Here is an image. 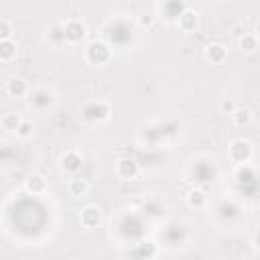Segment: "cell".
Masks as SVG:
<instances>
[{
	"mask_svg": "<svg viewBox=\"0 0 260 260\" xmlns=\"http://www.w3.org/2000/svg\"><path fill=\"white\" fill-rule=\"evenodd\" d=\"M110 55H112V51L104 41H91L85 47V59L91 65H104L106 61H110Z\"/></svg>",
	"mask_w": 260,
	"mask_h": 260,
	"instance_id": "1",
	"label": "cell"
},
{
	"mask_svg": "<svg viewBox=\"0 0 260 260\" xmlns=\"http://www.w3.org/2000/svg\"><path fill=\"white\" fill-rule=\"evenodd\" d=\"M85 32H87V26H85V22H81L79 18H71V20H67V22L63 24V39L69 41V43L81 41V39L85 37Z\"/></svg>",
	"mask_w": 260,
	"mask_h": 260,
	"instance_id": "2",
	"label": "cell"
},
{
	"mask_svg": "<svg viewBox=\"0 0 260 260\" xmlns=\"http://www.w3.org/2000/svg\"><path fill=\"white\" fill-rule=\"evenodd\" d=\"M228 154H230V158L234 162H246L250 158V154H252V144L248 140H244V138H238V140H234L230 144Z\"/></svg>",
	"mask_w": 260,
	"mask_h": 260,
	"instance_id": "3",
	"label": "cell"
},
{
	"mask_svg": "<svg viewBox=\"0 0 260 260\" xmlns=\"http://www.w3.org/2000/svg\"><path fill=\"white\" fill-rule=\"evenodd\" d=\"M83 114H85L87 120L102 122V120H106V118L110 116V106H108L106 102H91L89 106H85Z\"/></svg>",
	"mask_w": 260,
	"mask_h": 260,
	"instance_id": "4",
	"label": "cell"
},
{
	"mask_svg": "<svg viewBox=\"0 0 260 260\" xmlns=\"http://www.w3.org/2000/svg\"><path fill=\"white\" fill-rule=\"evenodd\" d=\"M116 175L120 179H134L138 175V162L130 156H124L116 162Z\"/></svg>",
	"mask_w": 260,
	"mask_h": 260,
	"instance_id": "5",
	"label": "cell"
},
{
	"mask_svg": "<svg viewBox=\"0 0 260 260\" xmlns=\"http://www.w3.org/2000/svg\"><path fill=\"white\" fill-rule=\"evenodd\" d=\"M79 221H81V225H85V228H95V225L102 221V211H100V207H95V205H85V207L79 211Z\"/></svg>",
	"mask_w": 260,
	"mask_h": 260,
	"instance_id": "6",
	"label": "cell"
},
{
	"mask_svg": "<svg viewBox=\"0 0 260 260\" xmlns=\"http://www.w3.org/2000/svg\"><path fill=\"white\" fill-rule=\"evenodd\" d=\"M81 165H83V160H81V154H79L77 150H67V152H63V156H61V167H63L67 173H77V171L81 169Z\"/></svg>",
	"mask_w": 260,
	"mask_h": 260,
	"instance_id": "7",
	"label": "cell"
},
{
	"mask_svg": "<svg viewBox=\"0 0 260 260\" xmlns=\"http://www.w3.org/2000/svg\"><path fill=\"white\" fill-rule=\"evenodd\" d=\"M225 57H228V49H225L221 43H209V45L205 47V59H207V61L219 65V63L225 61Z\"/></svg>",
	"mask_w": 260,
	"mask_h": 260,
	"instance_id": "8",
	"label": "cell"
},
{
	"mask_svg": "<svg viewBox=\"0 0 260 260\" xmlns=\"http://www.w3.org/2000/svg\"><path fill=\"white\" fill-rule=\"evenodd\" d=\"M6 93L12 95V98H22V95L28 93V85H26V81L20 79V77H10V79L6 81Z\"/></svg>",
	"mask_w": 260,
	"mask_h": 260,
	"instance_id": "9",
	"label": "cell"
},
{
	"mask_svg": "<svg viewBox=\"0 0 260 260\" xmlns=\"http://www.w3.org/2000/svg\"><path fill=\"white\" fill-rule=\"evenodd\" d=\"M20 124H22V118H20L18 112H6V114L0 118V126H2L4 130H8V132H16Z\"/></svg>",
	"mask_w": 260,
	"mask_h": 260,
	"instance_id": "10",
	"label": "cell"
},
{
	"mask_svg": "<svg viewBox=\"0 0 260 260\" xmlns=\"http://www.w3.org/2000/svg\"><path fill=\"white\" fill-rule=\"evenodd\" d=\"M87 189H89V185H87V181L81 179V177H73V179H69V183H67V191H69L73 197L85 195Z\"/></svg>",
	"mask_w": 260,
	"mask_h": 260,
	"instance_id": "11",
	"label": "cell"
},
{
	"mask_svg": "<svg viewBox=\"0 0 260 260\" xmlns=\"http://www.w3.org/2000/svg\"><path fill=\"white\" fill-rule=\"evenodd\" d=\"M177 22H179V26H181L183 30H193V28H195V24H197V12H193V10L185 8V10L179 14Z\"/></svg>",
	"mask_w": 260,
	"mask_h": 260,
	"instance_id": "12",
	"label": "cell"
},
{
	"mask_svg": "<svg viewBox=\"0 0 260 260\" xmlns=\"http://www.w3.org/2000/svg\"><path fill=\"white\" fill-rule=\"evenodd\" d=\"M24 189H26L28 193H43V191L47 189V181H45L41 175H32V177H28V179L24 181Z\"/></svg>",
	"mask_w": 260,
	"mask_h": 260,
	"instance_id": "13",
	"label": "cell"
},
{
	"mask_svg": "<svg viewBox=\"0 0 260 260\" xmlns=\"http://www.w3.org/2000/svg\"><path fill=\"white\" fill-rule=\"evenodd\" d=\"M16 51H18V47L12 39L0 41V61H12L16 57Z\"/></svg>",
	"mask_w": 260,
	"mask_h": 260,
	"instance_id": "14",
	"label": "cell"
},
{
	"mask_svg": "<svg viewBox=\"0 0 260 260\" xmlns=\"http://www.w3.org/2000/svg\"><path fill=\"white\" fill-rule=\"evenodd\" d=\"M51 91H47V89H37L35 93H30V104L32 106H37V108H47L49 104H51Z\"/></svg>",
	"mask_w": 260,
	"mask_h": 260,
	"instance_id": "15",
	"label": "cell"
},
{
	"mask_svg": "<svg viewBox=\"0 0 260 260\" xmlns=\"http://www.w3.org/2000/svg\"><path fill=\"white\" fill-rule=\"evenodd\" d=\"M232 120H234L236 126L244 128V126H248V124L252 122V114H250V110H246V108H236L234 114H232Z\"/></svg>",
	"mask_w": 260,
	"mask_h": 260,
	"instance_id": "16",
	"label": "cell"
},
{
	"mask_svg": "<svg viewBox=\"0 0 260 260\" xmlns=\"http://www.w3.org/2000/svg\"><path fill=\"white\" fill-rule=\"evenodd\" d=\"M238 45H240L242 51H254V49H258V37L254 32H244L240 37Z\"/></svg>",
	"mask_w": 260,
	"mask_h": 260,
	"instance_id": "17",
	"label": "cell"
},
{
	"mask_svg": "<svg viewBox=\"0 0 260 260\" xmlns=\"http://www.w3.org/2000/svg\"><path fill=\"white\" fill-rule=\"evenodd\" d=\"M187 201L191 207H203L205 201H207V195L201 191V189H193L189 195H187Z\"/></svg>",
	"mask_w": 260,
	"mask_h": 260,
	"instance_id": "18",
	"label": "cell"
},
{
	"mask_svg": "<svg viewBox=\"0 0 260 260\" xmlns=\"http://www.w3.org/2000/svg\"><path fill=\"white\" fill-rule=\"evenodd\" d=\"M12 37V24L6 18H0V41H8Z\"/></svg>",
	"mask_w": 260,
	"mask_h": 260,
	"instance_id": "19",
	"label": "cell"
},
{
	"mask_svg": "<svg viewBox=\"0 0 260 260\" xmlns=\"http://www.w3.org/2000/svg\"><path fill=\"white\" fill-rule=\"evenodd\" d=\"M236 108H238V106H236V102H234L232 98H223V100L219 102V110H221L223 114H230V116H232Z\"/></svg>",
	"mask_w": 260,
	"mask_h": 260,
	"instance_id": "20",
	"label": "cell"
},
{
	"mask_svg": "<svg viewBox=\"0 0 260 260\" xmlns=\"http://www.w3.org/2000/svg\"><path fill=\"white\" fill-rule=\"evenodd\" d=\"M16 134H18L20 138H28V136L32 134V124L26 122V120H22V124H20L18 130H16Z\"/></svg>",
	"mask_w": 260,
	"mask_h": 260,
	"instance_id": "21",
	"label": "cell"
},
{
	"mask_svg": "<svg viewBox=\"0 0 260 260\" xmlns=\"http://www.w3.org/2000/svg\"><path fill=\"white\" fill-rule=\"evenodd\" d=\"M140 252H142V254H146V256H152V254H154V246L146 242V244H142V246H140Z\"/></svg>",
	"mask_w": 260,
	"mask_h": 260,
	"instance_id": "22",
	"label": "cell"
}]
</instances>
